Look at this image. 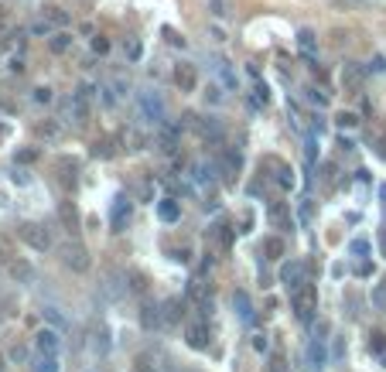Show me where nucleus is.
I'll return each instance as SVG.
<instances>
[{"instance_id":"obj_1","label":"nucleus","mask_w":386,"mask_h":372,"mask_svg":"<svg viewBox=\"0 0 386 372\" xmlns=\"http://www.w3.org/2000/svg\"><path fill=\"white\" fill-rule=\"evenodd\" d=\"M58 260L69 266L72 273H86V270L93 266V256H89V249H86L82 242H76V240H72V242H62V246H58Z\"/></svg>"},{"instance_id":"obj_2","label":"nucleus","mask_w":386,"mask_h":372,"mask_svg":"<svg viewBox=\"0 0 386 372\" xmlns=\"http://www.w3.org/2000/svg\"><path fill=\"white\" fill-rule=\"evenodd\" d=\"M314 308H318V291H314L311 284L294 287V315H298V321L311 324V321H314Z\"/></svg>"},{"instance_id":"obj_3","label":"nucleus","mask_w":386,"mask_h":372,"mask_svg":"<svg viewBox=\"0 0 386 372\" xmlns=\"http://www.w3.org/2000/svg\"><path fill=\"white\" fill-rule=\"evenodd\" d=\"M18 236H21V242H27L31 249H38V253H45V249L52 246V233H48L41 222H21V226H18Z\"/></svg>"},{"instance_id":"obj_4","label":"nucleus","mask_w":386,"mask_h":372,"mask_svg":"<svg viewBox=\"0 0 386 372\" xmlns=\"http://www.w3.org/2000/svg\"><path fill=\"white\" fill-rule=\"evenodd\" d=\"M185 120H188V127L199 133L202 140H208V144H219V140H222V127H219L215 120H206V116H192V113H188Z\"/></svg>"},{"instance_id":"obj_5","label":"nucleus","mask_w":386,"mask_h":372,"mask_svg":"<svg viewBox=\"0 0 386 372\" xmlns=\"http://www.w3.org/2000/svg\"><path fill=\"white\" fill-rule=\"evenodd\" d=\"M130 219H133V205H130V198H117L113 202V209H109V226H113V233H124L130 226Z\"/></svg>"},{"instance_id":"obj_6","label":"nucleus","mask_w":386,"mask_h":372,"mask_svg":"<svg viewBox=\"0 0 386 372\" xmlns=\"http://www.w3.org/2000/svg\"><path fill=\"white\" fill-rule=\"evenodd\" d=\"M185 338H188V345L199 348V352H202V348H208V338H212V331H208V318H202V315H199V318L188 324V335H185Z\"/></svg>"},{"instance_id":"obj_7","label":"nucleus","mask_w":386,"mask_h":372,"mask_svg":"<svg viewBox=\"0 0 386 372\" xmlns=\"http://www.w3.org/2000/svg\"><path fill=\"white\" fill-rule=\"evenodd\" d=\"M58 222L69 236H79L82 233V219H79V209L72 202H58Z\"/></svg>"},{"instance_id":"obj_8","label":"nucleus","mask_w":386,"mask_h":372,"mask_svg":"<svg viewBox=\"0 0 386 372\" xmlns=\"http://www.w3.org/2000/svg\"><path fill=\"white\" fill-rule=\"evenodd\" d=\"M171 79H175V85H178L181 92H192L195 82H199V69H195L192 62H178L175 72H171Z\"/></svg>"},{"instance_id":"obj_9","label":"nucleus","mask_w":386,"mask_h":372,"mask_svg":"<svg viewBox=\"0 0 386 372\" xmlns=\"http://www.w3.org/2000/svg\"><path fill=\"white\" fill-rule=\"evenodd\" d=\"M140 113L151 120V123H161L164 120V103L157 92H140Z\"/></svg>"},{"instance_id":"obj_10","label":"nucleus","mask_w":386,"mask_h":372,"mask_svg":"<svg viewBox=\"0 0 386 372\" xmlns=\"http://www.w3.org/2000/svg\"><path fill=\"white\" fill-rule=\"evenodd\" d=\"M185 318V301L181 297H168L164 304H161V321L164 324H178Z\"/></svg>"},{"instance_id":"obj_11","label":"nucleus","mask_w":386,"mask_h":372,"mask_svg":"<svg viewBox=\"0 0 386 372\" xmlns=\"http://www.w3.org/2000/svg\"><path fill=\"white\" fill-rule=\"evenodd\" d=\"M140 324L147 328V331H157L164 321H161V304H154V301H144L140 304Z\"/></svg>"},{"instance_id":"obj_12","label":"nucleus","mask_w":386,"mask_h":372,"mask_svg":"<svg viewBox=\"0 0 386 372\" xmlns=\"http://www.w3.org/2000/svg\"><path fill=\"white\" fill-rule=\"evenodd\" d=\"M301 277H305V263H298V260L281 263V280L287 287H301Z\"/></svg>"},{"instance_id":"obj_13","label":"nucleus","mask_w":386,"mask_h":372,"mask_svg":"<svg viewBox=\"0 0 386 372\" xmlns=\"http://www.w3.org/2000/svg\"><path fill=\"white\" fill-rule=\"evenodd\" d=\"M34 345H38V352H45V355H58V335H55L52 328H45V331L34 335Z\"/></svg>"},{"instance_id":"obj_14","label":"nucleus","mask_w":386,"mask_h":372,"mask_svg":"<svg viewBox=\"0 0 386 372\" xmlns=\"http://www.w3.org/2000/svg\"><path fill=\"white\" fill-rule=\"evenodd\" d=\"M31 372H58V355H45V352H38V355L31 359Z\"/></svg>"},{"instance_id":"obj_15","label":"nucleus","mask_w":386,"mask_h":372,"mask_svg":"<svg viewBox=\"0 0 386 372\" xmlns=\"http://www.w3.org/2000/svg\"><path fill=\"white\" fill-rule=\"evenodd\" d=\"M7 273H11L14 280H31V273H34V270H31L27 260H18V256H14V260L7 263Z\"/></svg>"},{"instance_id":"obj_16","label":"nucleus","mask_w":386,"mask_h":372,"mask_svg":"<svg viewBox=\"0 0 386 372\" xmlns=\"http://www.w3.org/2000/svg\"><path fill=\"white\" fill-rule=\"evenodd\" d=\"M157 215H161L164 222H178V215H181L178 202H175V198H161V205H157Z\"/></svg>"},{"instance_id":"obj_17","label":"nucleus","mask_w":386,"mask_h":372,"mask_svg":"<svg viewBox=\"0 0 386 372\" xmlns=\"http://www.w3.org/2000/svg\"><path fill=\"white\" fill-rule=\"evenodd\" d=\"M232 304H236V311H239V318H243V321H250V318H253V308H250V297H246V294H243V291H236V294H232Z\"/></svg>"},{"instance_id":"obj_18","label":"nucleus","mask_w":386,"mask_h":372,"mask_svg":"<svg viewBox=\"0 0 386 372\" xmlns=\"http://www.w3.org/2000/svg\"><path fill=\"white\" fill-rule=\"evenodd\" d=\"M154 362H157L154 355H151V352H144V355H137V362H133V372H157Z\"/></svg>"},{"instance_id":"obj_19","label":"nucleus","mask_w":386,"mask_h":372,"mask_svg":"<svg viewBox=\"0 0 386 372\" xmlns=\"http://www.w3.org/2000/svg\"><path fill=\"white\" fill-rule=\"evenodd\" d=\"M48 48H52L55 55H62L65 48H69V34H65V31H55L52 38H48Z\"/></svg>"},{"instance_id":"obj_20","label":"nucleus","mask_w":386,"mask_h":372,"mask_svg":"<svg viewBox=\"0 0 386 372\" xmlns=\"http://www.w3.org/2000/svg\"><path fill=\"white\" fill-rule=\"evenodd\" d=\"M58 171H65V174H62V181H65V185L69 188H76V174H72V171H76V160H58Z\"/></svg>"},{"instance_id":"obj_21","label":"nucleus","mask_w":386,"mask_h":372,"mask_svg":"<svg viewBox=\"0 0 386 372\" xmlns=\"http://www.w3.org/2000/svg\"><path fill=\"white\" fill-rule=\"evenodd\" d=\"M212 240L222 242V246H232V226H226V222L215 226V229H212Z\"/></svg>"},{"instance_id":"obj_22","label":"nucleus","mask_w":386,"mask_h":372,"mask_svg":"<svg viewBox=\"0 0 386 372\" xmlns=\"http://www.w3.org/2000/svg\"><path fill=\"white\" fill-rule=\"evenodd\" d=\"M161 151H164V154H175V151H178V133L175 130L161 133Z\"/></svg>"},{"instance_id":"obj_23","label":"nucleus","mask_w":386,"mask_h":372,"mask_svg":"<svg viewBox=\"0 0 386 372\" xmlns=\"http://www.w3.org/2000/svg\"><path fill=\"white\" fill-rule=\"evenodd\" d=\"M263 253H267V260H277L284 253V242L281 240H267L263 242Z\"/></svg>"},{"instance_id":"obj_24","label":"nucleus","mask_w":386,"mask_h":372,"mask_svg":"<svg viewBox=\"0 0 386 372\" xmlns=\"http://www.w3.org/2000/svg\"><path fill=\"white\" fill-rule=\"evenodd\" d=\"M239 174V154H226V181Z\"/></svg>"},{"instance_id":"obj_25","label":"nucleus","mask_w":386,"mask_h":372,"mask_svg":"<svg viewBox=\"0 0 386 372\" xmlns=\"http://www.w3.org/2000/svg\"><path fill=\"white\" fill-rule=\"evenodd\" d=\"M11 260H14V246L7 236H0V263H11Z\"/></svg>"},{"instance_id":"obj_26","label":"nucleus","mask_w":386,"mask_h":372,"mask_svg":"<svg viewBox=\"0 0 386 372\" xmlns=\"http://www.w3.org/2000/svg\"><path fill=\"white\" fill-rule=\"evenodd\" d=\"M161 34H164V41H168V45H175V48H185V38H181L175 27H164Z\"/></svg>"},{"instance_id":"obj_27","label":"nucleus","mask_w":386,"mask_h":372,"mask_svg":"<svg viewBox=\"0 0 386 372\" xmlns=\"http://www.w3.org/2000/svg\"><path fill=\"white\" fill-rule=\"evenodd\" d=\"M277 174H281V185L284 188H294V174H291V167H287L284 160H277Z\"/></svg>"},{"instance_id":"obj_28","label":"nucleus","mask_w":386,"mask_h":372,"mask_svg":"<svg viewBox=\"0 0 386 372\" xmlns=\"http://www.w3.org/2000/svg\"><path fill=\"white\" fill-rule=\"evenodd\" d=\"M369 348H373V352H376V355H380V359H383V362H386V338H383V335H380V331L373 335V342H369Z\"/></svg>"},{"instance_id":"obj_29","label":"nucleus","mask_w":386,"mask_h":372,"mask_svg":"<svg viewBox=\"0 0 386 372\" xmlns=\"http://www.w3.org/2000/svg\"><path fill=\"white\" fill-rule=\"evenodd\" d=\"M38 137H58V120H48V123H38Z\"/></svg>"},{"instance_id":"obj_30","label":"nucleus","mask_w":386,"mask_h":372,"mask_svg":"<svg viewBox=\"0 0 386 372\" xmlns=\"http://www.w3.org/2000/svg\"><path fill=\"white\" fill-rule=\"evenodd\" d=\"M270 219L281 222V226H291V219H287V209H284V205H270Z\"/></svg>"},{"instance_id":"obj_31","label":"nucleus","mask_w":386,"mask_h":372,"mask_svg":"<svg viewBox=\"0 0 386 372\" xmlns=\"http://www.w3.org/2000/svg\"><path fill=\"white\" fill-rule=\"evenodd\" d=\"M93 52H96V55H109V38L96 34V38H93Z\"/></svg>"},{"instance_id":"obj_32","label":"nucleus","mask_w":386,"mask_h":372,"mask_svg":"<svg viewBox=\"0 0 386 372\" xmlns=\"http://www.w3.org/2000/svg\"><path fill=\"white\" fill-rule=\"evenodd\" d=\"M130 287H133V291H147V277L133 270V273H130Z\"/></svg>"},{"instance_id":"obj_33","label":"nucleus","mask_w":386,"mask_h":372,"mask_svg":"<svg viewBox=\"0 0 386 372\" xmlns=\"http://www.w3.org/2000/svg\"><path fill=\"white\" fill-rule=\"evenodd\" d=\"M96 154H100V158H109V154H117V140H113V144H109V140H100V144H96Z\"/></svg>"},{"instance_id":"obj_34","label":"nucleus","mask_w":386,"mask_h":372,"mask_svg":"<svg viewBox=\"0 0 386 372\" xmlns=\"http://www.w3.org/2000/svg\"><path fill=\"white\" fill-rule=\"evenodd\" d=\"M298 45H301L305 52H314V34H311V31H301V34H298Z\"/></svg>"},{"instance_id":"obj_35","label":"nucleus","mask_w":386,"mask_h":372,"mask_svg":"<svg viewBox=\"0 0 386 372\" xmlns=\"http://www.w3.org/2000/svg\"><path fill=\"white\" fill-rule=\"evenodd\" d=\"M38 160V147H27V151H18V164H31Z\"/></svg>"},{"instance_id":"obj_36","label":"nucleus","mask_w":386,"mask_h":372,"mask_svg":"<svg viewBox=\"0 0 386 372\" xmlns=\"http://www.w3.org/2000/svg\"><path fill=\"white\" fill-rule=\"evenodd\" d=\"M356 123H359L356 113H338V127H356Z\"/></svg>"},{"instance_id":"obj_37","label":"nucleus","mask_w":386,"mask_h":372,"mask_svg":"<svg viewBox=\"0 0 386 372\" xmlns=\"http://www.w3.org/2000/svg\"><path fill=\"white\" fill-rule=\"evenodd\" d=\"M311 362H314V369L325 366V352H321V345H311Z\"/></svg>"},{"instance_id":"obj_38","label":"nucleus","mask_w":386,"mask_h":372,"mask_svg":"<svg viewBox=\"0 0 386 372\" xmlns=\"http://www.w3.org/2000/svg\"><path fill=\"white\" fill-rule=\"evenodd\" d=\"M140 52H144V48H140L133 38H127V58H133V62H137V58H140Z\"/></svg>"},{"instance_id":"obj_39","label":"nucleus","mask_w":386,"mask_h":372,"mask_svg":"<svg viewBox=\"0 0 386 372\" xmlns=\"http://www.w3.org/2000/svg\"><path fill=\"white\" fill-rule=\"evenodd\" d=\"M219 76H222V82H226V85H229V89H232V85H236V76H232L229 69H226V62H222V65H219Z\"/></svg>"},{"instance_id":"obj_40","label":"nucleus","mask_w":386,"mask_h":372,"mask_svg":"<svg viewBox=\"0 0 386 372\" xmlns=\"http://www.w3.org/2000/svg\"><path fill=\"white\" fill-rule=\"evenodd\" d=\"M48 18H52L55 25H62V27L69 25V14H65V11H48Z\"/></svg>"},{"instance_id":"obj_41","label":"nucleus","mask_w":386,"mask_h":372,"mask_svg":"<svg viewBox=\"0 0 386 372\" xmlns=\"http://www.w3.org/2000/svg\"><path fill=\"white\" fill-rule=\"evenodd\" d=\"M352 253H356V256H366V253H369V242L356 240V242H352Z\"/></svg>"},{"instance_id":"obj_42","label":"nucleus","mask_w":386,"mask_h":372,"mask_svg":"<svg viewBox=\"0 0 386 372\" xmlns=\"http://www.w3.org/2000/svg\"><path fill=\"white\" fill-rule=\"evenodd\" d=\"M34 99H38V103H48V99H52V89H45V85L34 89Z\"/></svg>"},{"instance_id":"obj_43","label":"nucleus","mask_w":386,"mask_h":372,"mask_svg":"<svg viewBox=\"0 0 386 372\" xmlns=\"http://www.w3.org/2000/svg\"><path fill=\"white\" fill-rule=\"evenodd\" d=\"M308 96L314 99V103H318V106H325V103H328V99L321 96V89H308Z\"/></svg>"},{"instance_id":"obj_44","label":"nucleus","mask_w":386,"mask_h":372,"mask_svg":"<svg viewBox=\"0 0 386 372\" xmlns=\"http://www.w3.org/2000/svg\"><path fill=\"white\" fill-rule=\"evenodd\" d=\"M253 348H260V352H263V348H267V338H263V335H253Z\"/></svg>"},{"instance_id":"obj_45","label":"nucleus","mask_w":386,"mask_h":372,"mask_svg":"<svg viewBox=\"0 0 386 372\" xmlns=\"http://www.w3.org/2000/svg\"><path fill=\"white\" fill-rule=\"evenodd\" d=\"M380 158L386 160V137H380Z\"/></svg>"},{"instance_id":"obj_46","label":"nucleus","mask_w":386,"mask_h":372,"mask_svg":"<svg viewBox=\"0 0 386 372\" xmlns=\"http://www.w3.org/2000/svg\"><path fill=\"white\" fill-rule=\"evenodd\" d=\"M380 246H383V256H386V233H383V236H380Z\"/></svg>"},{"instance_id":"obj_47","label":"nucleus","mask_w":386,"mask_h":372,"mask_svg":"<svg viewBox=\"0 0 386 372\" xmlns=\"http://www.w3.org/2000/svg\"><path fill=\"white\" fill-rule=\"evenodd\" d=\"M4 366H7V362H4V355H0V372H4Z\"/></svg>"},{"instance_id":"obj_48","label":"nucleus","mask_w":386,"mask_h":372,"mask_svg":"<svg viewBox=\"0 0 386 372\" xmlns=\"http://www.w3.org/2000/svg\"><path fill=\"white\" fill-rule=\"evenodd\" d=\"M0 31H4V14H0Z\"/></svg>"}]
</instances>
